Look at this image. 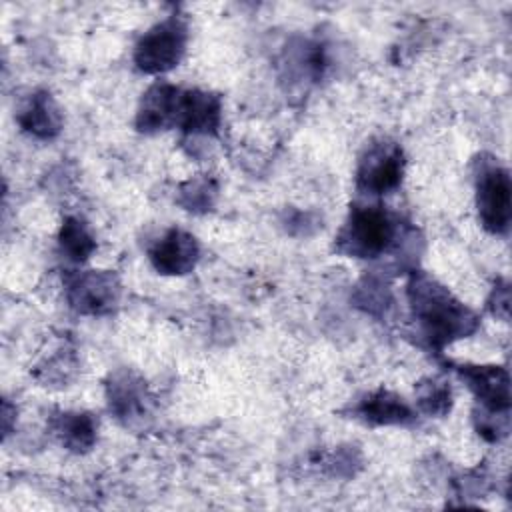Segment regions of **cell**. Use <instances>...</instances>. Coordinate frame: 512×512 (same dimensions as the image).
Here are the masks:
<instances>
[{
  "label": "cell",
  "mask_w": 512,
  "mask_h": 512,
  "mask_svg": "<svg viewBox=\"0 0 512 512\" xmlns=\"http://www.w3.org/2000/svg\"><path fill=\"white\" fill-rule=\"evenodd\" d=\"M406 296L412 318L430 348L438 352L478 328L476 312L426 272H412L406 282Z\"/></svg>",
  "instance_id": "obj_1"
},
{
  "label": "cell",
  "mask_w": 512,
  "mask_h": 512,
  "mask_svg": "<svg viewBox=\"0 0 512 512\" xmlns=\"http://www.w3.org/2000/svg\"><path fill=\"white\" fill-rule=\"evenodd\" d=\"M400 220L378 204H354L338 230L336 250L350 258L374 260L398 246Z\"/></svg>",
  "instance_id": "obj_2"
},
{
  "label": "cell",
  "mask_w": 512,
  "mask_h": 512,
  "mask_svg": "<svg viewBox=\"0 0 512 512\" xmlns=\"http://www.w3.org/2000/svg\"><path fill=\"white\" fill-rule=\"evenodd\" d=\"M188 26L182 16L170 14L154 24L134 46V64L144 74H164L178 66L186 52Z\"/></svg>",
  "instance_id": "obj_3"
},
{
  "label": "cell",
  "mask_w": 512,
  "mask_h": 512,
  "mask_svg": "<svg viewBox=\"0 0 512 512\" xmlns=\"http://www.w3.org/2000/svg\"><path fill=\"white\" fill-rule=\"evenodd\" d=\"M404 152L390 138H376L366 144L356 166V190L366 196L390 194L404 178Z\"/></svg>",
  "instance_id": "obj_4"
},
{
  "label": "cell",
  "mask_w": 512,
  "mask_h": 512,
  "mask_svg": "<svg viewBox=\"0 0 512 512\" xmlns=\"http://www.w3.org/2000/svg\"><path fill=\"white\" fill-rule=\"evenodd\" d=\"M476 206L482 226L492 234H506L512 222L510 172L496 160H480L476 172Z\"/></svg>",
  "instance_id": "obj_5"
},
{
  "label": "cell",
  "mask_w": 512,
  "mask_h": 512,
  "mask_svg": "<svg viewBox=\"0 0 512 512\" xmlns=\"http://www.w3.org/2000/svg\"><path fill=\"white\" fill-rule=\"evenodd\" d=\"M64 288L68 304L78 314H110L120 300V282L106 270H68Z\"/></svg>",
  "instance_id": "obj_6"
},
{
  "label": "cell",
  "mask_w": 512,
  "mask_h": 512,
  "mask_svg": "<svg viewBox=\"0 0 512 512\" xmlns=\"http://www.w3.org/2000/svg\"><path fill=\"white\" fill-rule=\"evenodd\" d=\"M110 412L124 424L136 426L150 416L152 396L146 382L130 370H118L106 384Z\"/></svg>",
  "instance_id": "obj_7"
},
{
  "label": "cell",
  "mask_w": 512,
  "mask_h": 512,
  "mask_svg": "<svg viewBox=\"0 0 512 512\" xmlns=\"http://www.w3.org/2000/svg\"><path fill=\"white\" fill-rule=\"evenodd\" d=\"M148 258L156 272L166 276H184L196 268L200 260V244L190 232L170 228L150 246Z\"/></svg>",
  "instance_id": "obj_8"
},
{
  "label": "cell",
  "mask_w": 512,
  "mask_h": 512,
  "mask_svg": "<svg viewBox=\"0 0 512 512\" xmlns=\"http://www.w3.org/2000/svg\"><path fill=\"white\" fill-rule=\"evenodd\" d=\"M182 88L170 82L152 84L138 106L136 128L144 134H156L178 124Z\"/></svg>",
  "instance_id": "obj_9"
},
{
  "label": "cell",
  "mask_w": 512,
  "mask_h": 512,
  "mask_svg": "<svg viewBox=\"0 0 512 512\" xmlns=\"http://www.w3.org/2000/svg\"><path fill=\"white\" fill-rule=\"evenodd\" d=\"M456 370L474 392L480 408L510 412V378L506 368L494 364H460Z\"/></svg>",
  "instance_id": "obj_10"
},
{
  "label": "cell",
  "mask_w": 512,
  "mask_h": 512,
  "mask_svg": "<svg viewBox=\"0 0 512 512\" xmlns=\"http://www.w3.org/2000/svg\"><path fill=\"white\" fill-rule=\"evenodd\" d=\"M222 120L220 96L206 90H182L178 128L190 136H214Z\"/></svg>",
  "instance_id": "obj_11"
},
{
  "label": "cell",
  "mask_w": 512,
  "mask_h": 512,
  "mask_svg": "<svg viewBox=\"0 0 512 512\" xmlns=\"http://www.w3.org/2000/svg\"><path fill=\"white\" fill-rule=\"evenodd\" d=\"M352 414L370 426H406L416 418V412L410 408V404L402 396L388 390L366 394L352 408Z\"/></svg>",
  "instance_id": "obj_12"
},
{
  "label": "cell",
  "mask_w": 512,
  "mask_h": 512,
  "mask_svg": "<svg viewBox=\"0 0 512 512\" xmlns=\"http://www.w3.org/2000/svg\"><path fill=\"white\" fill-rule=\"evenodd\" d=\"M18 122L24 132L34 138L50 140L62 130V112L50 92H34L18 114Z\"/></svg>",
  "instance_id": "obj_13"
},
{
  "label": "cell",
  "mask_w": 512,
  "mask_h": 512,
  "mask_svg": "<svg viewBox=\"0 0 512 512\" xmlns=\"http://www.w3.org/2000/svg\"><path fill=\"white\" fill-rule=\"evenodd\" d=\"M98 422L86 412H62L54 420V434L72 452H86L94 446Z\"/></svg>",
  "instance_id": "obj_14"
},
{
  "label": "cell",
  "mask_w": 512,
  "mask_h": 512,
  "mask_svg": "<svg viewBox=\"0 0 512 512\" xmlns=\"http://www.w3.org/2000/svg\"><path fill=\"white\" fill-rule=\"evenodd\" d=\"M58 244L62 254H66V258H70L72 262H86L90 258V254L96 250V240L90 234L88 226L80 220V218H66L60 226V234H58Z\"/></svg>",
  "instance_id": "obj_15"
},
{
  "label": "cell",
  "mask_w": 512,
  "mask_h": 512,
  "mask_svg": "<svg viewBox=\"0 0 512 512\" xmlns=\"http://www.w3.org/2000/svg\"><path fill=\"white\" fill-rule=\"evenodd\" d=\"M354 302H356V306H360L362 310H366L372 316H386L394 304V298L382 280L364 278L356 286Z\"/></svg>",
  "instance_id": "obj_16"
},
{
  "label": "cell",
  "mask_w": 512,
  "mask_h": 512,
  "mask_svg": "<svg viewBox=\"0 0 512 512\" xmlns=\"http://www.w3.org/2000/svg\"><path fill=\"white\" fill-rule=\"evenodd\" d=\"M418 408L428 416H444L452 406L450 386L440 378L422 380L416 388Z\"/></svg>",
  "instance_id": "obj_17"
},
{
  "label": "cell",
  "mask_w": 512,
  "mask_h": 512,
  "mask_svg": "<svg viewBox=\"0 0 512 512\" xmlns=\"http://www.w3.org/2000/svg\"><path fill=\"white\" fill-rule=\"evenodd\" d=\"M216 184L210 178H196L180 188L178 202L190 212H206L214 204Z\"/></svg>",
  "instance_id": "obj_18"
},
{
  "label": "cell",
  "mask_w": 512,
  "mask_h": 512,
  "mask_svg": "<svg viewBox=\"0 0 512 512\" xmlns=\"http://www.w3.org/2000/svg\"><path fill=\"white\" fill-rule=\"evenodd\" d=\"M474 420H476L478 434H482L490 442H498L508 434V424H510L508 412H494V410L480 408L474 412Z\"/></svg>",
  "instance_id": "obj_19"
},
{
  "label": "cell",
  "mask_w": 512,
  "mask_h": 512,
  "mask_svg": "<svg viewBox=\"0 0 512 512\" xmlns=\"http://www.w3.org/2000/svg\"><path fill=\"white\" fill-rule=\"evenodd\" d=\"M488 308L496 318L508 320V312H510V288L506 280L496 282L490 298H488Z\"/></svg>",
  "instance_id": "obj_20"
}]
</instances>
